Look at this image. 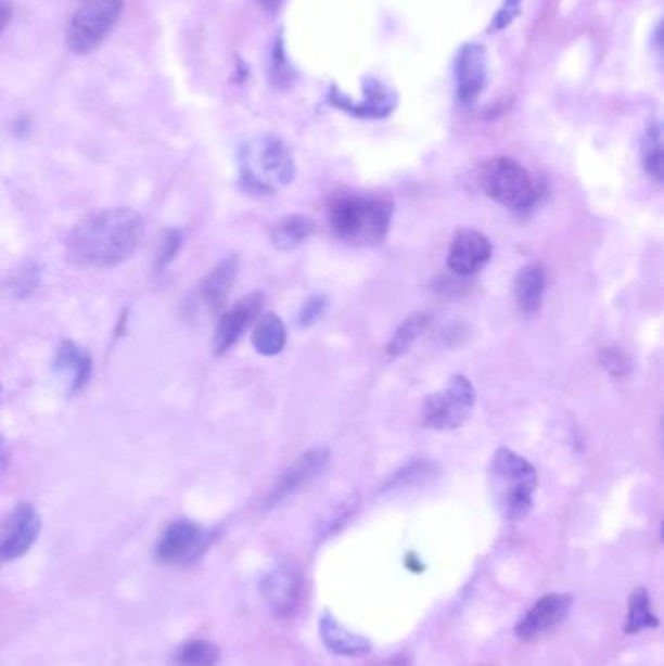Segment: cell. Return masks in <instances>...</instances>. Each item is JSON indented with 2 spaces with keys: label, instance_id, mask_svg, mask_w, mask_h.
<instances>
[{
  "label": "cell",
  "instance_id": "4dcf8cb0",
  "mask_svg": "<svg viewBox=\"0 0 664 666\" xmlns=\"http://www.w3.org/2000/svg\"><path fill=\"white\" fill-rule=\"evenodd\" d=\"M521 4L522 0H503L494 20H491L489 31H501V29L507 28V26H511L514 18L519 16V12H521Z\"/></svg>",
  "mask_w": 664,
  "mask_h": 666
},
{
  "label": "cell",
  "instance_id": "836d02e7",
  "mask_svg": "<svg viewBox=\"0 0 664 666\" xmlns=\"http://www.w3.org/2000/svg\"><path fill=\"white\" fill-rule=\"evenodd\" d=\"M12 20V4L10 0H0V34L7 29Z\"/></svg>",
  "mask_w": 664,
  "mask_h": 666
},
{
  "label": "cell",
  "instance_id": "e0dca14e",
  "mask_svg": "<svg viewBox=\"0 0 664 666\" xmlns=\"http://www.w3.org/2000/svg\"><path fill=\"white\" fill-rule=\"evenodd\" d=\"M320 638L323 645L340 657H365L372 651L369 639L342 626L330 612H323L320 618Z\"/></svg>",
  "mask_w": 664,
  "mask_h": 666
},
{
  "label": "cell",
  "instance_id": "9a60e30c",
  "mask_svg": "<svg viewBox=\"0 0 664 666\" xmlns=\"http://www.w3.org/2000/svg\"><path fill=\"white\" fill-rule=\"evenodd\" d=\"M571 609V599L565 594H546L532 606L516 624V636L521 639L540 638L550 629L560 626Z\"/></svg>",
  "mask_w": 664,
  "mask_h": 666
},
{
  "label": "cell",
  "instance_id": "7a4b0ae2",
  "mask_svg": "<svg viewBox=\"0 0 664 666\" xmlns=\"http://www.w3.org/2000/svg\"><path fill=\"white\" fill-rule=\"evenodd\" d=\"M394 200L382 193L342 195L328 207L330 225L337 239L355 246H379L388 236Z\"/></svg>",
  "mask_w": 664,
  "mask_h": 666
},
{
  "label": "cell",
  "instance_id": "2e32d148",
  "mask_svg": "<svg viewBox=\"0 0 664 666\" xmlns=\"http://www.w3.org/2000/svg\"><path fill=\"white\" fill-rule=\"evenodd\" d=\"M53 371L59 376V381L65 382L68 386V392L82 390L86 382L92 376V359L90 355L76 345L75 342H63L59 345L55 361H53Z\"/></svg>",
  "mask_w": 664,
  "mask_h": 666
},
{
  "label": "cell",
  "instance_id": "4fadbf2b",
  "mask_svg": "<svg viewBox=\"0 0 664 666\" xmlns=\"http://www.w3.org/2000/svg\"><path fill=\"white\" fill-rule=\"evenodd\" d=\"M494 256V246L484 232L474 229L460 230L448 249V267L456 276L470 277L480 273Z\"/></svg>",
  "mask_w": 664,
  "mask_h": 666
},
{
  "label": "cell",
  "instance_id": "603a6c76",
  "mask_svg": "<svg viewBox=\"0 0 664 666\" xmlns=\"http://www.w3.org/2000/svg\"><path fill=\"white\" fill-rule=\"evenodd\" d=\"M431 324V318L427 315H411L404 324L399 325L396 333L392 335L388 345H386V353L392 359L401 357L411 349V345L418 342L419 337L423 335V332L427 330Z\"/></svg>",
  "mask_w": 664,
  "mask_h": 666
},
{
  "label": "cell",
  "instance_id": "7c38bea8",
  "mask_svg": "<svg viewBox=\"0 0 664 666\" xmlns=\"http://www.w3.org/2000/svg\"><path fill=\"white\" fill-rule=\"evenodd\" d=\"M455 75L458 102L464 107H472L487 85V51L484 46L465 43L458 51Z\"/></svg>",
  "mask_w": 664,
  "mask_h": 666
},
{
  "label": "cell",
  "instance_id": "ac0fdd59",
  "mask_svg": "<svg viewBox=\"0 0 664 666\" xmlns=\"http://www.w3.org/2000/svg\"><path fill=\"white\" fill-rule=\"evenodd\" d=\"M240 259L238 256H228L220 261L219 266L210 271L209 277L201 285V300L209 308L210 312H217L227 305L228 296L232 293V286L237 283Z\"/></svg>",
  "mask_w": 664,
  "mask_h": 666
},
{
  "label": "cell",
  "instance_id": "6da1fadb",
  "mask_svg": "<svg viewBox=\"0 0 664 666\" xmlns=\"http://www.w3.org/2000/svg\"><path fill=\"white\" fill-rule=\"evenodd\" d=\"M144 234V220L127 207L95 210L71 230L67 259L78 269H110L133 256Z\"/></svg>",
  "mask_w": 664,
  "mask_h": 666
},
{
  "label": "cell",
  "instance_id": "277c9868",
  "mask_svg": "<svg viewBox=\"0 0 664 666\" xmlns=\"http://www.w3.org/2000/svg\"><path fill=\"white\" fill-rule=\"evenodd\" d=\"M491 479L501 513L509 521L526 518L538 487V476L531 462L511 448H499L491 462Z\"/></svg>",
  "mask_w": 664,
  "mask_h": 666
},
{
  "label": "cell",
  "instance_id": "d6986e66",
  "mask_svg": "<svg viewBox=\"0 0 664 666\" xmlns=\"http://www.w3.org/2000/svg\"><path fill=\"white\" fill-rule=\"evenodd\" d=\"M546 291V271L540 264L522 267L514 277V300L524 315H534Z\"/></svg>",
  "mask_w": 664,
  "mask_h": 666
},
{
  "label": "cell",
  "instance_id": "cb8c5ba5",
  "mask_svg": "<svg viewBox=\"0 0 664 666\" xmlns=\"http://www.w3.org/2000/svg\"><path fill=\"white\" fill-rule=\"evenodd\" d=\"M359 503H361L359 494H349V496L342 497L337 503L332 504V509L320 518L318 538L323 540V538H328L332 534L340 533L342 526L349 523L353 514L357 513Z\"/></svg>",
  "mask_w": 664,
  "mask_h": 666
},
{
  "label": "cell",
  "instance_id": "1f68e13d",
  "mask_svg": "<svg viewBox=\"0 0 664 666\" xmlns=\"http://www.w3.org/2000/svg\"><path fill=\"white\" fill-rule=\"evenodd\" d=\"M181 248V236L178 230H170L168 234H166V239L162 242L161 252H158V261H156V266L166 267L170 264L174 257L178 256V252Z\"/></svg>",
  "mask_w": 664,
  "mask_h": 666
},
{
  "label": "cell",
  "instance_id": "f546056e",
  "mask_svg": "<svg viewBox=\"0 0 664 666\" xmlns=\"http://www.w3.org/2000/svg\"><path fill=\"white\" fill-rule=\"evenodd\" d=\"M328 306H330V300H328L325 295L306 298L301 312H298V324L303 325V328H312V325L318 324L322 320L323 315H325Z\"/></svg>",
  "mask_w": 664,
  "mask_h": 666
},
{
  "label": "cell",
  "instance_id": "ffe728a7",
  "mask_svg": "<svg viewBox=\"0 0 664 666\" xmlns=\"http://www.w3.org/2000/svg\"><path fill=\"white\" fill-rule=\"evenodd\" d=\"M316 230V222L306 215H289L279 220L271 230V242L281 252H291L298 248L310 239Z\"/></svg>",
  "mask_w": 664,
  "mask_h": 666
},
{
  "label": "cell",
  "instance_id": "83f0119b",
  "mask_svg": "<svg viewBox=\"0 0 664 666\" xmlns=\"http://www.w3.org/2000/svg\"><path fill=\"white\" fill-rule=\"evenodd\" d=\"M437 474V468L433 462L429 460H416V462H409L408 466L401 468L398 474L390 477L388 484H386V491L390 489H406V487L421 486L429 482L431 477Z\"/></svg>",
  "mask_w": 664,
  "mask_h": 666
},
{
  "label": "cell",
  "instance_id": "30bf717a",
  "mask_svg": "<svg viewBox=\"0 0 664 666\" xmlns=\"http://www.w3.org/2000/svg\"><path fill=\"white\" fill-rule=\"evenodd\" d=\"M261 594L273 616H293L303 599V573L295 563H279L264 577Z\"/></svg>",
  "mask_w": 664,
  "mask_h": 666
},
{
  "label": "cell",
  "instance_id": "9c48e42d",
  "mask_svg": "<svg viewBox=\"0 0 664 666\" xmlns=\"http://www.w3.org/2000/svg\"><path fill=\"white\" fill-rule=\"evenodd\" d=\"M41 516L34 504L22 503L9 514L0 530V567L20 560L38 542Z\"/></svg>",
  "mask_w": 664,
  "mask_h": 666
},
{
  "label": "cell",
  "instance_id": "484cf974",
  "mask_svg": "<svg viewBox=\"0 0 664 666\" xmlns=\"http://www.w3.org/2000/svg\"><path fill=\"white\" fill-rule=\"evenodd\" d=\"M656 619L651 610V600L646 589H637L629 597V609H627L626 633H637L647 628H656Z\"/></svg>",
  "mask_w": 664,
  "mask_h": 666
},
{
  "label": "cell",
  "instance_id": "ba28073f",
  "mask_svg": "<svg viewBox=\"0 0 664 666\" xmlns=\"http://www.w3.org/2000/svg\"><path fill=\"white\" fill-rule=\"evenodd\" d=\"M210 534L193 521H174L156 546L158 560L168 565H190L209 550Z\"/></svg>",
  "mask_w": 664,
  "mask_h": 666
},
{
  "label": "cell",
  "instance_id": "d4e9b609",
  "mask_svg": "<svg viewBox=\"0 0 664 666\" xmlns=\"http://www.w3.org/2000/svg\"><path fill=\"white\" fill-rule=\"evenodd\" d=\"M641 156H643V166H646L649 178L663 181L664 163L661 125L653 124L647 127L646 137H643V143H641Z\"/></svg>",
  "mask_w": 664,
  "mask_h": 666
},
{
  "label": "cell",
  "instance_id": "8992f818",
  "mask_svg": "<svg viewBox=\"0 0 664 666\" xmlns=\"http://www.w3.org/2000/svg\"><path fill=\"white\" fill-rule=\"evenodd\" d=\"M125 0H86L67 29V48L75 55H90L104 43L124 14Z\"/></svg>",
  "mask_w": 664,
  "mask_h": 666
},
{
  "label": "cell",
  "instance_id": "8fae6325",
  "mask_svg": "<svg viewBox=\"0 0 664 666\" xmlns=\"http://www.w3.org/2000/svg\"><path fill=\"white\" fill-rule=\"evenodd\" d=\"M330 462V450L325 447L312 448L298 457L293 466L286 468L283 476L277 479L276 486L267 494L264 507L273 509L277 504L283 503L285 499L295 496L301 491V487L308 486L312 479L320 476Z\"/></svg>",
  "mask_w": 664,
  "mask_h": 666
},
{
  "label": "cell",
  "instance_id": "f1b7e54d",
  "mask_svg": "<svg viewBox=\"0 0 664 666\" xmlns=\"http://www.w3.org/2000/svg\"><path fill=\"white\" fill-rule=\"evenodd\" d=\"M598 359H600V367L610 372L614 379H624L629 374V361L617 347H602L598 353Z\"/></svg>",
  "mask_w": 664,
  "mask_h": 666
},
{
  "label": "cell",
  "instance_id": "d6a6232c",
  "mask_svg": "<svg viewBox=\"0 0 664 666\" xmlns=\"http://www.w3.org/2000/svg\"><path fill=\"white\" fill-rule=\"evenodd\" d=\"M9 443H7V438H4V435L0 433V477L4 476V472H7V466H9Z\"/></svg>",
  "mask_w": 664,
  "mask_h": 666
},
{
  "label": "cell",
  "instance_id": "5b68a950",
  "mask_svg": "<svg viewBox=\"0 0 664 666\" xmlns=\"http://www.w3.org/2000/svg\"><path fill=\"white\" fill-rule=\"evenodd\" d=\"M477 183L487 197L501 203L507 209H531L540 200V188L531 171L513 158H491L477 170Z\"/></svg>",
  "mask_w": 664,
  "mask_h": 666
},
{
  "label": "cell",
  "instance_id": "3957f363",
  "mask_svg": "<svg viewBox=\"0 0 664 666\" xmlns=\"http://www.w3.org/2000/svg\"><path fill=\"white\" fill-rule=\"evenodd\" d=\"M240 180L247 191L276 193L295 180L293 154L279 137L259 135L247 139L238 153Z\"/></svg>",
  "mask_w": 664,
  "mask_h": 666
},
{
  "label": "cell",
  "instance_id": "e575fe53",
  "mask_svg": "<svg viewBox=\"0 0 664 666\" xmlns=\"http://www.w3.org/2000/svg\"><path fill=\"white\" fill-rule=\"evenodd\" d=\"M261 4H264L266 9L277 10L279 9V4H281V0H261Z\"/></svg>",
  "mask_w": 664,
  "mask_h": 666
},
{
  "label": "cell",
  "instance_id": "52a82bcc",
  "mask_svg": "<svg viewBox=\"0 0 664 666\" xmlns=\"http://www.w3.org/2000/svg\"><path fill=\"white\" fill-rule=\"evenodd\" d=\"M475 406L474 384L462 374H455L443 390L423 401V423L435 431L462 427Z\"/></svg>",
  "mask_w": 664,
  "mask_h": 666
},
{
  "label": "cell",
  "instance_id": "7402d4cb",
  "mask_svg": "<svg viewBox=\"0 0 664 666\" xmlns=\"http://www.w3.org/2000/svg\"><path fill=\"white\" fill-rule=\"evenodd\" d=\"M39 285H41V267L29 261L10 271L9 277L2 281V291L12 300H24L34 295Z\"/></svg>",
  "mask_w": 664,
  "mask_h": 666
},
{
  "label": "cell",
  "instance_id": "44dd1931",
  "mask_svg": "<svg viewBox=\"0 0 664 666\" xmlns=\"http://www.w3.org/2000/svg\"><path fill=\"white\" fill-rule=\"evenodd\" d=\"M252 343L259 355L266 357L279 355L286 345V328L283 320L273 312L261 316L252 333Z\"/></svg>",
  "mask_w": 664,
  "mask_h": 666
},
{
  "label": "cell",
  "instance_id": "4316f807",
  "mask_svg": "<svg viewBox=\"0 0 664 666\" xmlns=\"http://www.w3.org/2000/svg\"><path fill=\"white\" fill-rule=\"evenodd\" d=\"M220 653L217 645L205 639H193L176 653V666H217Z\"/></svg>",
  "mask_w": 664,
  "mask_h": 666
},
{
  "label": "cell",
  "instance_id": "5bb4252c",
  "mask_svg": "<svg viewBox=\"0 0 664 666\" xmlns=\"http://www.w3.org/2000/svg\"><path fill=\"white\" fill-rule=\"evenodd\" d=\"M264 305V296L259 293L240 298L237 305L228 308L225 315L220 316L219 324L213 337V351L215 355H225L232 345L242 337L250 324L256 320L259 310Z\"/></svg>",
  "mask_w": 664,
  "mask_h": 666
}]
</instances>
